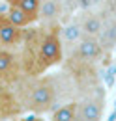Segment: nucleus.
I'll use <instances>...</instances> for the list:
<instances>
[{"label":"nucleus","instance_id":"f257e3e1","mask_svg":"<svg viewBox=\"0 0 116 121\" xmlns=\"http://www.w3.org/2000/svg\"><path fill=\"white\" fill-rule=\"evenodd\" d=\"M56 103V86L51 78H41L34 82V86L28 91L26 106L36 114L49 112Z\"/></svg>","mask_w":116,"mask_h":121},{"label":"nucleus","instance_id":"f03ea898","mask_svg":"<svg viewBox=\"0 0 116 121\" xmlns=\"http://www.w3.org/2000/svg\"><path fill=\"white\" fill-rule=\"evenodd\" d=\"M64 56V47L60 41V34L58 30H51L47 32L41 41H39V60L43 67H53L62 61Z\"/></svg>","mask_w":116,"mask_h":121},{"label":"nucleus","instance_id":"7ed1b4c3","mask_svg":"<svg viewBox=\"0 0 116 121\" xmlns=\"http://www.w3.org/2000/svg\"><path fill=\"white\" fill-rule=\"evenodd\" d=\"M105 54L107 50L103 48L101 41L97 37H88V35H82V39L73 48V58L81 63H96Z\"/></svg>","mask_w":116,"mask_h":121},{"label":"nucleus","instance_id":"20e7f679","mask_svg":"<svg viewBox=\"0 0 116 121\" xmlns=\"http://www.w3.org/2000/svg\"><path fill=\"white\" fill-rule=\"evenodd\" d=\"M105 110L103 93H92L77 103V119L79 121H101Z\"/></svg>","mask_w":116,"mask_h":121},{"label":"nucleus","instance_id":"39448f33","mask_svg":"<svg viewBox=\"0 0 116 121\" xmlns=\"http://www.w3.org/2000/svg\"><path fill=\"white\" fill-rule=\"evenodd\" d=\"M103 13H105V22H103V30L97 39L101 41L103 48L109 52L111 48L116 47V9L109 6Z\"/></svg>","mask_w":116,"mask_h":121},{"label":"nucleus","instance_id":"423d86ee","mask_svg":"<svg viewBox=\"0 0 116 121\" xmlns=\"http://www.w3.org/2000/svg\"><path fill=\"white\" fill-rule=\"evenodd\" d=\"M79 22H81V28H82L84 35L99 37V34L103 30V22H105V13L103 11H88Z\"/></svg>","mask_w":116,"mask_h":121},{"label":"nucleus","instance_id":"0eeeda50","mask_svg":"<svg viewBox=\"0 0 116 121\" xmlns=\"http://www.w3.org/2000/svg\"><path fill=\"white\" fill-rule=\"evenodd\" d=\"M60 34V41H62V47H69V48H75V45L82 39V28H81V22L79 21H69L68 24L62 26V30L58 32Z\"/></svg>","mask_w":116,"mask_h":121},{"label":"nucleus","instance_id":"6e6552de","mask_svg":"<svg viewBox=\"0 0 116 121\" xmlns=\"http://www.w3.org/2000/svg\"><path fill=\"white\" fill-rule=\"evenodd\" d=\"M62 4L60 0H41L39 2V9H38V19L45 22H54L62 17Z\"/></svg>","mask_w":116,"mask_h":121},{"label":"nucleus","instance_id":"1a4fd4ad","mask_svg":"<svg viewBox=\"0 0 116 121\" xmlns=\"http://www.w3.org/2000/svg\"><path fill=\"white\" fill-rule=\"evenodd\" d=\"M6 19L15 24V26H19V28H24V26H28L30 22H34L36 19L34 17H30L23 8H19L17 4H10V8H8V11H6Z\"/></svg>","mask_w":116,"mask_h":121},{"label":"nucleus","instance_id":"9d476101","mask_svg":"<svg viewBox=\"0 0 116 121\" xmlns=\"http://www.w3.org/2000/svg\"><path fill=\"white\" fill-rule=\"evenodd\" d=\"M21 39V28L11 24L8 19L0 21V43L2 45H13Z\"/></svg>","mask_w":116,"mask_h":121},{"label":"nucleus","instance_id":"9b49d317","mask_svg":"<svg viewBox=\"0 0 116 121\" xmlns=\"http://www.w3.org/2000/svg\"><path fill=\"white\" fill-rule=\"evenodd\" d=\"M77 119V103H68V104L58 106L53 112L51 121H75Z\"/></svg>","mask_w":116,"mask_h":121},{"label":"nucleus","instance_id":"f8f14e48","mask_svg":"<svg viewBox=\"0 0 116 121\" xmlns=\"http://www.w3.org/2000/svg\"><path fill=\"white\" fill-rule=\"evenodd\" d=\"M10 4H17L19 8H23L30 17H34L38 21V9H39V2L41 0H8Z\"/></svg>","mask_w":116,"mask_h":121},{"label":"nucleus","instance_id":"ddd939ff","mask_svg":"<svg viewBox=\"0 0 116 121\" xmlns=\"http://www.w3.org/2000/svg\"><path fill=\"white\" fill-rule=\"evenodd\" d=\"M13 54L11 52H8V50H0V75H4V73H8L10 69H11V65H13Z\"/></svg>","mask_w":116,"mask_h":121},{"label":"nucleus","instance_id":"4468645a","mask_svg":"<svg viewBox=\"0 0 116 121\" xmlns=\"http://www.w3.org/2000/svg\"><path fill=\"white\" fill-rule=\"evenodd\" d=\"M109 0H77V6L84 8V9H90V8H96V6H101V4H107Z\"/></svg>","mask_w":116,"mask_h":121},{"label":"nucleus","instance_id":"2eb2a0df","mask_svg":"<svg viewBox=\"0 0 116 121\" xmlns=\"http://www.w3.org/2000/svg\"><path fill=\"white\" fill-rule=\"evenodd\" d=\"M24 121H38V119H24Z\"/></svg>","mask_w":116,"mask_h":121},{"label":"nucleus","instance_id":"dca6fc26","mask_svg":"<svg viewBox=\"0 0 116 121\" xmlns=\"http://www.w3.org/2000/svg\"><path fill=\"white\" fill-rule=\"evenodd\" d=\"M0 21H2V17H0Z\"/></svg>","mask_w":116,"mask_h":121},{"label":"nucleus","instance_id":"f3484780","mask_svg":"<svg viewBox=\"0 0 116 121\" xmlns=\"http://www.w3.org/2000/svg\"><path fill=\"white\" fill-rule=\"evenodd\" d=\"M75 121H79V119H75Z\"/></svg>","mask_w":116,"mask_h":121}]
</instances>
